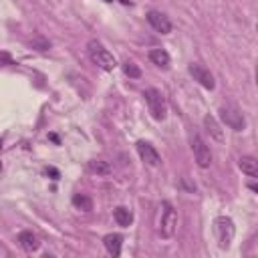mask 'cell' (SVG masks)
Listing matches in <instances>:
<instances>
[{
  "label": "cell",
  "instance_id": "8992f818",
  "mask_svg": "<svg viewBox=\"0 0 258 258\" xmlns=\"http://www.w3.org/2000/svg\"><path fill=\"white\" fill-rule=\"evenodd\" d=\"M191 149H194L196 163H198L200 167H210V163H212V153H210V147L202 141L200 135H191Z\"/></svg>",
  "mask_w": 258,
  "mask_h": 258
},
{
  "label": "cell",
  "instance_id": "5b68a950",
  "mask_svg": "<svg viewBox=\"0 0 258 258\" xmlns=\"http://www.w3.org/2000/svg\"><path fill=\"white\" fill-rule=\"evenodd\" d=\"M220 117H222V121H224L230 129H234V131H242V129L246 127V119H244V115H242L236 107H230V105L222 107V109H220Z\"/></svg>",
  "mask_w": 258,
  "mask_h": 258
},
{
  "label": "cell",
  "instance_id": "8fae6325",
  "mask_svg": "<svg viewBox=\"0 0 258 258\" xmlns=\"http://www.w3.org/2000/svg\"><path fill=\"white\" fill-rule=\"evenodd\" d=\"M204 127H206V131L210 133V137H212L214 141H218V143L224 141V131H222L220 123H218L212 115H206V117H204Z\"/></svg>",
  "mask_w": 258,
  "mask_h": 258
},
{
  "label": "cell",
  "instance_id": "ac0fdd59",
  "mask_svg": "<svg viewBox=\"0 0 258 258\" xmlns=\"http://www.w3.org/2000/svg\"><path fill=\"white\" fill-rule=\"evenodd\" d=\"M123 73H125L127 77H131V79H137V77H141V71H139V67H137L135 62H131V60H125V62H123Z\"/></svg>",
  "mask_w": 258,
  "mask_h": 258
},
{
  "label": "cell",
  "instance_id": "e0dca14e",
  "mask_svg": "<svg viewBox=\"0 0 258 258\" xmlns=\"http://www.w3.org/2000/svg\"><path fill=\"white\" fill-rule=\"evenodd\" d=\"M89 169H91L93 173H97V175H109V173H111V165H109L107 161H103V159H93V161H89Z\"/></svg>",
  "mask_w": 258,
  "mask_h": 258
},
{
  "label": "cell",
  "instance_id": "6da1fadb",
  "mask_svg": "<svg viewBox=\"0 0 258 258\" xmlns=\"http://www.w3.org/2000/svg\"><path fill=\"white\" fill-rule=\"evenodd\" d=\"M87 50H89V58H91L97 67H101L103 71H113V69L117 67L115 56H113V54H111L99 40H89Z\"/></svg>",
  "mask_w": 258,
  "mask_h": 258
},
{
  "label": "cell",
  "instance_id": "3957f363",
  "mask_svg": "<svg viewBox=\"0 0 258 258\" xmlns=\"http://www.w3.org/2000/svg\"><path fill=\"white\" fill-rule=\"evenodd\" d=\"M143 97H145V103H147L149 113L153 115V119L163 121V119H165V115H167V103H165L163 93H161V91H157V89H145Z\"/></svg>",
  "mask_w": 258,
  "mask_h": 258
},
{
  "label": "cell",
  "instance_id": "277c9868",
  "mask_svg": "<svg viewBox=\"0 0 258 258\" xmlns=\"http://www.w3.org/2000/svg\"><path fill=\"white\" fill-rule=\"evenodd\" d=\"M161 208L163 210H161V218H159V234L163 238H171L177 228V212L171 208L169 202H163Z\"/></svg>",
  "mask_w": 258,
  "mask_h": 258
},
{
  "label": "cell",
  "instance_id": "9a60e30c",
  "mask_svg": "<svg viewBox=\"0 0 258 258\" xmlns=\"http://www.w3.org/2000/svg\"><path fill=\"white\" fill-rule=\"evenodd\" d=\"M149 60L161 69H167L169 67V54L163 50V48H153L149 50Z\"/></svg>",
  "mask_w": 258,
  "mask_h": 258
},
{
  "label": "cell",
  "instance_id": "ffe728a7",
  "mask_svg": "<svg viewBox=\"0 0 258 258\" xmlns=\"http://www.w3.org/2000/svg\"><path fill=\"white\" fill-rule=\"evenodd\" d=\"M0 147H2V139H0Z\"/></svg>",
  "mask_w": 258,
  "mask_h": 258
},
{
  "label": "cell",
  "instance_id": "52a82bcc",
  "mask_svg": "<svg viewBox=\"0 0 258 258\" xmlns=\"http://www.w3.org/2000/svg\"><path fill=\"white\" fill-rule=\"evenodd\" d=\"M187 71H189V75L194 77V81H198L204 89H214L216 87V81H214V75L204 67V64H200V62H191L189 67H187Z\"/></svg>",
  "mask_w": 258,
  "mask_h": 258
},
{
  "label": "cell",
  "instance_id": "30bf717a",
  "mask_svg": "<svg viewBox=\"0 0 258 258\" xmlns=\"http://www.w3.org/2000/svg\"><path fill=\"white\" fill-rule=\"evenodd\" d=\"M18 244L22 246V250H24V252H36V250H38V246H40V242H38L36 234H32L30 230H24V232H20V234H18Z\"/></svg>",
  "mask_w": 258,
  "mask_h": 258
},
{
  "label": "cell",
  "instance_id": "7c38bea8",
  "mask_svg": "<svg viewBox=\"0 0 258 258\" xmlns=\"http://www.w3.org/2000/svg\"><path fill=\"white\" fill-rule=\"evenodd\" d=\"M121 244H123V236H119V234H107L103 238V246L111 256H119L121 254Z\"/></svg>",
  "mask_w": 258,
  "mask_h": 258
},
{
  "label": "cell",
  "instance_id": "7a4b0ae2",
  "mask_svg": "<svg viewBox=\"0 0 258 258\" xmlns=\"http://www.w3.org/2000/svg\"><path fill=\"white\" fill-rule=\"evenodd\" d=\"M214 234H216V240H218V246L220 248H230L232 240H234V234H236V228H234V222L232 218L228 216H218L214 220Z\"/></svg>",
  "mask_w": 258,
  "mask_h": 258
},
{
  "label": "cell",
  "instance_id": "9c48e42d",
  "mask_svg": "<svg viewBox=\"0 0 258 258\" xmlns=\"http://www.w3.org/2000/svg\"><path fill=\"white\" fill-rule=\"evenodd\" d=\"M147 22H149L157 32H161V34L171 32V22H169V18H167L163 12H159V10H149V12H147Z\"/></svg>",
  "mask_w": 258,
  "mask_h": 258
},
{
  "label": "cell",
  "instance_id": "d6986e66",
  "mask_svg": "<svg viewBox=\"0 0 258 258\" xmlns=\"http://www.w3.org/2000/svg\"><path fill=\"white\" fill-rule=\"evenodd\" d=\"M10 54L8 52H0V67H4V64H10Z\"/></svg>",
  "mask_w": 258,
  "mask_h": 258
},
{
  "label": "cell",
  "instance_id": "44dd1931",
  "mask_svg": "<svg viewBox=\"0 0 258 258\" xmlns=\"http://www.w3.org/2000/svg\"><path fill=\"white\" fill-rule=\"evenodd\" d=\"M105 2H111V0H105Z\"/></svg>",
  "mask_w": 258,
  "mask_h": 258
},
{
  "label": "cell",
  "instance_id": "5bb4252c",
  "mask_svg": "<svg viewBox=\"0 0 258 258\" xmlns=\"http://www.w3.org/2000/svg\"><path fill=\"white\" fill-rule=\"evenodd\" d=\"M113 218H115V222H117L119 226H123V228H127V226L133 222V214H131V210L125 208V206L115 208V210H113Z\"/></svg>",
  "mask_w": 258,
  "mask_h": 258
},
{
  "label": "cell",
  "instance_id": "4fadbf2b",
  "mask_svg": "<svg viewBox=\"0 0 258 258\" xmlns=\"http://www.w3.org/2000/svg\"><path fill=\"white\" fill-rule=\"evenodd\" d=\"M238 167L242 169V173H246L248 177H256L258 175V161L252 155H242L238 159Z\"/></svg>",
  "mask_w": 258,
  "mask_h": 258
},
{
  "label": "cell",
  "instance_id": "ba28073f",
  "mask_svg": "<svg viewBox=\"0 0 258 258\" xmlns=\"http://www.w3.org/2000/svg\"><path fill=\"white\" fill-rule=\"evenodd\" d=\"M137 153H139L141 161H145L151 167H157L161 163V157H159L157 149L151 143H147V141H137Z\"/></svg>",
  "mask_w": 258,
  "mask_h": 258
},
{
  "label": "cell",
  "instance_id": "2e32d148",
  "mask_svg": "<svg viewBox=\"0 0 258 258\" xmlns=\"http://www.w3.org/2000/svg\"><path fill=\"white\" fill-rule=\"evenodd\" d=\"M73 206L83 210V212H91L93 210V200L89 196H85V194H75L73 196Z\"/></svg>",
  "mask_w": 258,
  "mask_h": 258
}]
</instances>
